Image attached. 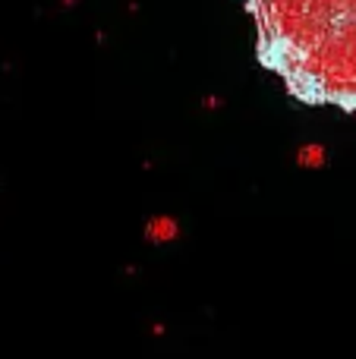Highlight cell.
Masks as SVG:
<instances>
[{
    "label": "cell",
    "mask_w": 356,
    "mask_h": 359,
    "mask_svg": "<svg viewBox=\"0 0 356 359\" xmlns=\"http://www.w3.org/2000/svg\"><path fill=\"white\" fill-rule=\"evenodd\" d=\"M325 158H328V151H325V145H319V142H303L300 149H296V164H300V168H306V170L322 168V164H325Z\"/></svg>",
    "instance_id": "2"
},
{
    "label": "cell",
    "mask_w": 356,
    "mask_h": 359,
    "mask_svg": "<svg viewBox=\"0 0 356 359\" xmlns=\"http://www.w3.org/2000/svg\"><path fill=\"white\" fill-rule=\"evenodd\" d=\"M259 57L303 101L356 114V0H243Z\"/></svg>",
    "instance_id": "1"
}]
</instances>
